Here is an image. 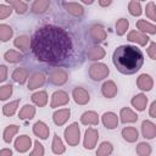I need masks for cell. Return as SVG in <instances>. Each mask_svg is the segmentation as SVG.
I'll use <instances>...</instances> for the list:
<instances>
[{
    "label": "cell",
    "instance_id": "6da1fadb",
    "mask_svg": "<svg viewBox=\"0 0 156 156\" xmlns=\"http://www.w3.org/2000/svg\"><path fill=\"white\" fill-rule=\"evenodd\" d=\"M34 56L46 63H60L69 57L73 44L69 34L61 27L46 24L35 30L30 39Z\"/></svg>",
    "mask_w": 156,
    "mask_h": 156
},
{
    "label": "cell",
    "instance_id": "7a4b0ae2",
    "mask_svg": "<svg viewBox=\"0 0 156 156\" xmlns=\"http://www.w3.org/2000/svg\"><path fill=\"white\" fill-rule=\"evenodd\" d=\"M113 65L123 74H133L144 63V55L140 49L133 45H121L113 51Z\"/></svg>",
    "mask_w": 156,
    "mask_h": 156
},
{
    "label": "cell",
    "instance_id": "3957f363",
    "mask_svg": "<svg viewBox=\"0 0 156 156\" xmlns=\"http://www.w3.org/2000/svg\"><path fill=\"white\" fill-rule=\"evenodd\" d=\"M108 73H110L108 67L101 62L93 63L89 67V77L93 80H102L104 78H106L108 76Z\"/></svg>",
    "mask_w": 156,
    "mask_h": 156
},
{
    "label": "cell",
    "instance_id": "277c9868",
    "mask_svg": "<svg viewBox=\"0 0 156 156\" xmlns=\"http://www.w3.org/2000/svg\"><path fill=\"white\" fill-rule=\"evenodd\" d=\"M65 139L71 146H76L79 143L80 139V130L78 127V123H72L65 129Z\"/></svg>",
    "mask_w": 156,
    "mask_h": 156
},
{
    "label": "cell",
    "instance_id": "5b68a950",
    "mask_svg": "<svg viewBox=\"0 0 156 156\" xmlns=\"http://www.w3.org/2000/svg\"><path fill=\"white\" fill-rule=\"evenodd\" d=\"M67 79H68V74L62 68H54L49 73V82L51 84L62 85V84H65L67 82Z\"/></svg>",
    "mask_w": 156,
    "mask_h": 156
},
{
    "label": "cell",
    "instance_id": "8992f818",
    "mask_svg": "<svg viewBox=\"0 0 156 156\" xmlns=\"http://www.w3.org/2000/svg\"><path fill=\"white\" fill-rule=\"evenodd\" d=\"M98 139H99V132L95 129V128H88L85 130V135H84V141H83V145L85 149H94L96 143H98Z\"/></svg>",
    "mask_w": 156,
    "mask_h": 156
},
{
    "label": "cell",
    "instance_id": "52a82bcc",
    "mask_svg": "<svg viewBox=\"0 0 156 156\" xmlns=\"http://www.w3.org/2000/svg\"><path fill=\"white\" fill-rule=\"evenodd\" d=\"M69 101V98H68V94L63 90H56L52 96H51V102H50V106L52 108L55 107H60V106H63L66 104H68Z\"/></svg>",
    "mask_w": 156,
    "mask_h": 156
},
{
    "label": "cell",
    "instance_id": "ba28073f",
    "mask_svg": "<svg viewBox=\"0 0 156 156\" xmlns=\"http://www.w3.org/2000/svg\"><path fill=\"white\" fill-rule=\"evenodd\" d=\"M89 37L94 43H101L106 39V30L100 24H93L89 29Z\"/></svg>",
    "mask_w": 156,
    "mask_h": 156
},
{
    "label": "cell",
    "instance_id": "9c48e42d",
    "mask_svg": "<svg viewBox=\"0 0 156 156\" xmlns=\"http://www.w3.org/2000/svg\"><path fill=\"white\" fill-rule=\"evenodd\" d=\"M72 95H73V99L74 101L78 104V105H85L89 102L90 98H89V93L82 88V87H76L72 91Z\"/></svg>",
    "mask_w": 156,
    "mask_h": 156
},
{
    "label": "cell",
    "instance_id": "30bf717a",
    "mask_svg": "<svg viewBox=\"0 0 156 156\" xmlns=\"http://www.w3.org/2000/svg\"><path fill=\"white\" fill-rule=\"evenodd\" d=\"M44 83H45V76L40 72H34L28 78V89L34 90V89L44 85Z\"/></svg>",
    "mask_w": 156,
    "mask_h": 156
},
{
    "label": "cell",
    "instance_id": "8fae6325",
    "mask_svg": "<svg viewBox=\"0 0 156 156\" xmlns=\"http://www.w3.org/2000/svg\"><path fill=\"white\" fill-rule=\"evenodd\" d=\"M32 145V140L28 135H20L17 136L16 141H15V149L18 151V152H26L29 150Z\"/></svg>",
    "mask_w": 156,
    "mask_h": 156
},
{
    "label": "cell",
    "instance_id": "7c38bea8",
    "mask_svg": "<svg viewBox=\"0 0 156 156\" xmlns=\"http://www.w3.org/2000/svg\"><path fill=\"white\" fill-rule=\"evenodd\" d=\"M69 115H71V110L69 108H61V110H57V111L54 112L52 119H54L55 124L62 126V124H65L68 121Z\"/></svg>",
    "mask_w": 156,
    "mask_h": 156
},
{
    "label": "cell",
    "instance_id": "4fadbf2b",
    "mask_svg": "<svg viewBox=\"0 0 156 156\" xmlns=\"http://www.w3.org/2000/svg\"><path fill=\"white\" fill-rule=\"evenodd\" d=\"M141 133L145 139H154L156 136V126L151 121H143Z\"/></svg>",
    "mask_w": 156,
    "mask_h": 156
},
{
    "label": "cell",
    "instance_id": "5bb4252c",
    "mask_svg": "<svg viewBox=\"0 0 156 156\" xmlns=\"http://www.w3.org/2000/svg\"><path fill=\"white\" fill-rule=\"evenodd\" d=\"M136 85H138L139 89L147 91V90H151V88L154 87V80H152L151 76H149V74H146V73H143V74H140V76L138 77V79H136Z\"/></svg>",
    "mask_w": 156,
    "mask_h": 156
},
{
    "label": "cell",
    "instance_id": "9a60e30c",
    "mask_svg": "<svg viewBox=\"0 0 156 156\" xmlns=\"http://www.w3.org/2000/svg\"><path fill=\"white\" fill-rule=\"evenodd\" d=\"M127 39L129 41H133V43H138L140 45H146L147 41H149V37L144 33H140L139 30H130L128 33V37Z\"/></svg>",
    "mask_w": 156,
    "mask_h": 156
},
{
    "label": "cell",
    "instance_id": "2e32d148",
    "mask_svg": "<svg viewBox=\"0 0 156 156\" xmlns=\"http://www.w3.org/2000/svg\"><path fill=\"white\" fill-rule=\"evenodd\" d=\"M102 123L107 129H115L118 126V117L113 112H105L102 115Z\"/></svg>",
    "mask_w": 156,
    "mask_h": 156
},
{
    "label": "cell",
    "instance_id": "e0dca14e",
    "mask_svg": "<svg viewBox=\"0 0 156 156\" xmlns=\"http://www.w3.org/2000/svg\"><path fill=\"white\" fill-rule=\"evenodd\" d=\"M62 5H63L65 10H66L68 13H71L72 16L79 17V16H82V15L84 13L83 6H82L80 4H78V2H62Z\"/></svg>",
    "mask_w": 156,
    "mask_h": 156
},
{
    "label": "cell",
    "instance_id": "ac0fdd59",
    "mask_svg": "<svg viewBox=\"0 0 156 156\" xmlns=\"http://www.w3.org/2000/svg\"><path fill=\"white\" fill-rule=\"evenodd\" d=\"M80 122L85 126H98L99 124V116L94 111H87L82 115Z\"/></svg>",
    "mask_w": 156,
    "mask_h": 156
},
{
    "label": "cell",
    "instance_id": "d6986e66",
    "mask_svg": "<svg viewBox=\"0 0 156 156\" xmlns=\"http://www.w3.org/2000/svg\"><path fill=\"white\" fill-rule=\"evenodd\" d=\"M33 133H34L37 136H39L40 139H46V138L49 136L50 129H49V127H48L44 122L38 121V122L33 126Z\"/></svg>",
    "mask_w": 156,
    "mask_h": 156
},
{
    "label": "cell",
    "instance_id": "ffe728a7",
    "mask_svg": "<svg viewBox=\"0 0 156 156\" xmlns=\"http://www.w3.org/2000/svg\"><path fill=\"white\" fill-rule=\"evenodd\" d=\"M101 93H102V95H104L105 98L111 99V98H113V96L117 94V85L115 84V82L107 80V82H105V83L102 84V87H101Z\"/></svg>",
    "mask_w": 156,
    "mask_h": 156
},
{
    "label": "cell",
    "instance_id": "44dd1931",
    "mask_svg": "<svg viewBox=\"0 0 156 156\" xmlns=\"http://www.w3.org/2000/svg\"><path fill=\"white\" fill-rule=\"evenodd\" d=\"M130 104L133 105V107L138 111H144L146 105H147V98L145 94H136L135 96H133Z\"/></svg>",
    "mask_w": 156,
    "mask_h": 156
},
{
    "label": "cell",
    "instance_id": "7402d4cb",
    "mask_svg": "<svg viewBox=\"0 0 156 156\" xmlns=\"http://www.w3.org/2000/svg\"><path fill=\"white\" fill-rule=\"evenodd\" d=\"M28 77H29V71L27 68H24V67H18L12 73V79L15 82L20 83V84L26 83V80L28 79Z\"/></svg>",
    "mask_w": 156,
    "mask_h": 156
},
{
    "label": "cell",
    "instance_id": "603a6c76",
    "mask_svg": "<svg viewBox=\"0 0 156 156\" xmlns=\"http://www.w3.org/2000/svg\"><path fill=\"white\" fill-rule=\"evenodd\" d=\"M119 117L123 123H133V122L138 121L136 113H134L129 107H123L119 112Z\"/></svg>",
    "mask_w": 156,
    "mask_h": 156
},
{
    "label": "cell",
    "instance_id": "cb8c5ba5",
    "mask_svg": "<svg viewBox=\"0 0 156 156\" xmlns=\"http://www.w3.org/2000/svg\"><path fill=\"white\" fill-rule=\"evenodd\" d=\"M122 136L128 143H134L139 138V133H138L136 128H134V127H126L122 129Z\"/></svg>",
    "mask_w": 156,
    "mask_h": 156
},
{
    "label": "cell",
    "instance_id": "d4e9b609",
    "mask_svg": "<svg viewBox=\"0 0 156 156\" xmlns=\"http://www.w3.org/2000/svg\"><path fill=\"white\" fill-rule=\"evenodd\" d=\"M105 50L101 48V46H93L90 49H88L87 51V56L89 60L91 61H98V60H101L104 56H105Z\"/></svg>",
    "mask_w": 156,
    "mask_h": 156
},
{
    "label": "cell",
    "instance_id": "484cf974",
    "mask_svg": "<svg viewBox=\"0 0 156 156\" xmlns=\"http://www.w3.org/2000/svg\"><path fill=\"white\" fill-rule=\"evenodd\" d=\"M136 28L140 30V33H150V34H155L156 33V27L154 23L146 22L145 20H139L136 22Z\"/></svg>",
    "mask_w": 156,
    "mask_h": 156
},
{
    "label": "cell",
    "instance_id": "4316f807",
    "mask_svg": "<svg viewBox=\"0 0 156 156\" xmlns=\"http://www.w3.org/2000/svg\"><path fill=\"white\" fill-rule=\"evenodd\" d=\"M13 44H15V46H16L17 49H20L21 51H27V50L29 49V46H30V39H29L28 35H18V37L15 39Z\"/></svg>",
    "mask_w": 156,
    "mask_h": 156
},
{
    "label": "cell",
    "instance_id": "83f0119b",
    "mask_svg": "<svg viewBox=\"0 0 156 156\" xmlns=\"http://www.w3.org/2000/svg\"><path fill=\"white\" fill-rule=\"evenodd\" d=\"M49 6H50V1L49 0H35L32 4L30 9H32V11L34 13H44L48 10Z\"/></svg>",
    "mask_w": 156,
    "mask_h": 156
},
{
    "label": "cell",
    "instance_id": "f1b7e54d",
    "mask_svg": "<svg viewBox=\"0 0 156 156\" xmlns=\"http://www.w3.org/2000/svg\"><path fill=\"white\" fill-rule=\"evenodd\" d=\"M32 101H33L37 106H39V107L45 106L46 102H48V94H46V91L40 90V91L34 93V94L32 95Z\"/></svg>",
    "mask_w": 156,
    "mask_h": 156
},
{
    "label": "cell",
    "instance_id": "f546056e",
    "mask_svg": "<svg viewBox=\"0 0 156 156\" xmlns=\"http://www.w3.org/2000/svg\"><path fill=\"white\" fill-rule=\"evenodd\" d=\"M9 6H11L13 10H16L17 13L22 15L28 10V4L26 1H21V0H7Z\"/></svg>",
    "mask_w": 156,
    "mask_h": 156
},
{
    "label": "cell",
    "instance_id": "4dcf8cb0",
    "mask_svg": "<svg viewBox=\"0 0 156 156\" xmlns=\"http://www.w3.org/2000/svg\"><path fill=\"white\" fill-rule=\"evenodd\" d=\"M35 115V107L32 105H24L18 113V117L21 119H32Z\"/></svg>",
    "mask_w": 156,
    "mask_h": 156
},
{
    "label": "cell",
    "instance_id": "1f68e13d",
    "mask_svg": "<svg viewBox=\"0 0 156 156\" xmlns=\"http://www.w3.org/2000/svg\"><path fill=\"white\" fill-rule=\"evenodd\" d=\"M17 132H18V126H16V124H10V126H7V127L5 128V130H4V134H2L4 141H5V143H11V141H12V138L17 134Z\"/></svg>",
    "mask_w": 156,
    "mask_h": 156
},
{
    "label": "cell",
    "instance_id": "d6a6232c",
    "mask_svg": "<svg viewBox=\"0 0 156 156\" xmlns=\"http://www.w3.org/2000/svg\"><path fill=\"white\" fill-rule=\"evenodd\" d=\"M4 58L10 63H17L23 58V55L20 51H16V50H9V51L5 52Z\"/></svg>",
    "mask_w": 156,
    "mask_h": 156
},
{
    "label": "cell",
    "instance_id": "836d02e7",
    "mask_svg": "<svg viewBox=\"0 0 156 156\" xmlns=\"http://www.w3.org/2000/svg\"><path fill=\"white\" fill-rule=\"evenodd\" d=\"M51 149H52V152L56 154V155H61L65 152V145L62 143V140L60 139V136L57 134L54 135V139H52V144H51Z\"/></svg>",
    "mask_w": 156,
    "mask_h": 156
},
{
    "label": "cell",
    "instance_id": "e575fe53",
    "mask_svg": "<svg viewBox=\"0 0 156 156\" xmlns=\"http://www.w3.org/2000/svg\"><path fill=\"white\" fill-rule=\"evenodd\" d=\"M18 104H20V100H15V101H11L9 104H6L4 107H2V113L7 117H11L15 115V112L17 111V107H18Z\"/></svg>",
    "mask_w": 156,
    "mask_h": 156
},
{
    "label": "cell",
    "instance_id": "d590c367",
    "mask_svg": "<svg viewBox=\"0 0 156 156\" xmlns=\"http://www.w3.org/2000/svg\"><path fill=\"white\" fill-rule=\"evenodd\" d=\"M112 151H113L112 144L108 143V141H102V143L100 144V146L98 147L96 156H108Z\"/></svg>",
    "mask_w": 156,
    "mask_h": 156
},
{
    "label": "cell",
    "instance_id": "8d00e7d4",
    "mask_svg": "<svg viewBox=\"0 0 156 156\" xmlns=\"http://www.w3.org/2000/svg\"><path fill=\"white\" fill-rule=\"evenodd\" d=\"M13 34V30L10 26L7 24H0V40L1 41H7L11 39Z\"/></svg>",
    "mask_w": 156,
    "mask_h": 156
},
{
    "label": "cell",
    "instance_id": "74e56055",
    "mask_svg": "<svg viewBox=\"0 0 156 156\" xmlns=\"http://www.w3.org/2000/svg\"><path fill=\"white\" fill-rule=\"evenodd\" d=\"M128 27H129L128 20H126V18H119V20L116 22V33H117V35H123V34L127 32Z\"/></svg>",
    "mask_w": 156,
    "mask_h": 156
},
{
    "label": "cell",
    "instance_id": "f35d334b",
    "mask_svg": "<svg viewBox=\"0 0 156 156\" xmlns=\"http://www.w3.org/2000/svg\"><path fill=\"white\" fill-rule=\"evenodd\" d=\"M136 154L139 156H150L151 154V146L147 143H139L136 149H135Z\"/></svg>",
    "mask_w": 156,
    "mask_h": 156
},
{
    "label": "cell",
    "instance_id": "ab89813d",
    "mask_svg": "<svg viewBox=\"0 0 156 156\" xmlns=\"http://www.w3.org/2000/svg\"><path fill=\"white\" fill-rule=\"evenodd\" d=\"M128 10H129V13L133 15V16H139L141 13V5L139 1H129L128 4Z\"/></svg>",
    "mask_w": 156,
    "mask_h": 156
},
{
    "label": "cell",
    "instance_id": "60d3db41",
    "mask_svg": "<svg viewBox=\"0 0 156 156\" xmlns=\"http://www.w3.org/2000/svg\"><path fill=\"white\" fill-rule=\"evenodd\" d=\"M12 94V85L11 84H6L0 87V100H6L11 96Z\"/></svg>",
    "mask_w": 156,
    "mask_h": 156
},
{
    "label": "cell",
    "instance_id": "b9f144b4",
    "mask_svg": "<svg viewBox=\"0 0 156 156\" xmlns=\"http://www.w3.org/2000/svg\"><path fill=\"white\" fill-rule=\"evenodd\" d=\"M146 16L150 18V20H152V21H155L156 20V5H155V2L154 1H150L147 5H146Z\"/></svg>",
    "mask_w": 156,
    "mask_h": 156
},
{
    "label": "cell",
    "instance_id": "7bdbcfd3",
    "mask_svg": "<svg viewBox=\"0 0 156 156\" xmlns=\"http://www.w3.org/2000/svg\"><path fill=\"white\" fill-rule=\"evenodd\" d=\"M29 156H44V147L38 140L34 141V149L29 154Z\"/></svg>",
    "mask_w": 156,
    "mask_h": 156
},
{
    "label": "cell",
    "instance_id": "ee69618b",
    "mask_svg": "<svg viewBox=\"0 0 156 156\" xmlns=\"http://www.w3.org/2000/svg\"><path fill=\"white\" fill-rule=\"evenodd\" d=\"M12 12V7L9 6V5H5V4H1L0 5V20H4V18H7Z\"/></svg>",
    "mask_w": 156,
    "mask_h": 156
},
{
    "label": "cell",
    "instance_id": "f6af8a7d",
    "mask_svg": "<svg viewBox=\"0 0 156 156\" xmlns=\"http://www.w3.org/2000/svg\"><path fill=\"white\" fill-rule=\"evenodd\" d=\"M147 54H149V56H150L152 60L156 58V44H155L154 41L150 44V46H149V49H147Z\"/></svg>",
    "mask_w": 156,
    "mask_h": 156
},
{
    "label": "cell",
    "instance_id": "bcb514c9",
    "mask_svg": "<svg viewBox=\"0 0 156 156\" xmlns=\"http://www.w3.org/2000/svg\"><path fill=\"white\" fill-rule=\"evenodd\" d=\"M7 77V68L4 65H0V82H4Z\"/></svg>",
    "mask_w": 156,
    "mask_h": 156
},
{
    "label": "cell",
    "instance_id": "7dc6e473",
    "mask_svg": "<svg viewBox=\"0 0 156 156\" xmlns=\"http://www.w3.org/2000/svg\"><path fill=\"white\" fill-rule=\"evenodd\" d=\"M150 116L152 117V118H155L156 117V101H154L152 104H151V106H150Z\"/></svg>",
    "mask_w": 156,
    "mask_h": 156
},
{
    "label": "cell",
    "instance_id": "c3c4849f",
    "mask_svg": "<svg viewBox=\"0 0 156 156\" xmlns=\"http://www.w3.org/2000/svg\"><path fill=\"white\" fill-rule=\"evenodd\" d=\"M0 156H12V151L10 149H2L0 150Z\"/></svg>",
    "mask_w": 156,
    "mask_h": 156
},
{
    "label": "cell",
    "instance_id": "681fc988",
    "mask_svg": "<svg viewBox=\"0 0 156 156\" xmlns=\"http://www.w3.org/2000/svg\"><path fill=\"white\" fill-rule=\"evenodd\" d=\"M99 5L100 6H108V5H111V1L110 0H107V1H99Z\"/></svg>",
    "mask_w": 156,
    "mask_h": 156
}]
</instances>
